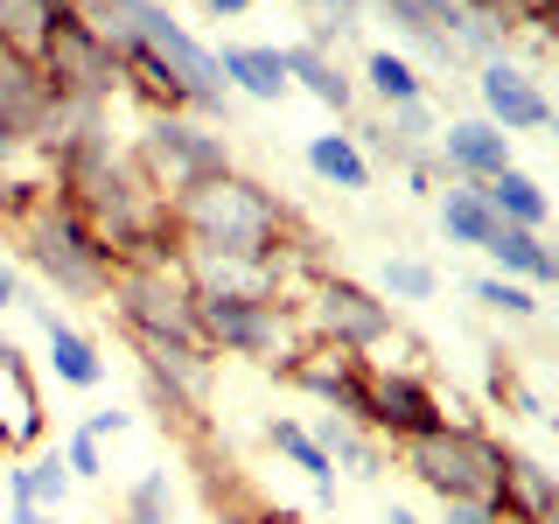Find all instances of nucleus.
I'll return each instance as SVG.
<instances>
[{"label": "nucleus", "instance_id": "obj_1", "mask_svg": "<svg viewBox=\"0 0 559 524\" xmlns=\"http://www.w3.org/2000/svg\"><path fill=\"white\" fill-rule=\"evenodd\" d=\"M175 238L182 252H217V259H252V266H273V259H294V210L273 196L252 175H217V182L189 189V196L168 203Z\"/></svg>", "mask_w": 559, "mask_h": 524}, {"label": "nucleus", "instance_id": "obj_2", "mask_svg": "<svg viewBox=\"0 0 559 524\" xmlns=\"http://www.w3.org/2000/svg\"><path fill=\"white\" fill-rule=\"evenodd\" d=\"M14 238H22L28 266L49 279L57 294H70V301H112V279H119V252L105 245L92 224L78 217V203L63 196L57 182L35 196V210L22 224H14Z\"/></svg>", "mask_w": 559, "mask_h": 524}, {"label": "nucleus", "instance_id": "obj_3", "mask_svg": "<svg viewBox=\"0 0 559 524\" xmlns=\"http://www.w3.org/2000/svg\"><path fill=\"white\" fill-rule=\"evenodd\" d=\"M197 329L210 357H252L273 371L308 343L294 294H197Z\"/></svg>", "mask_w": 559, "mask_h": 524}, {"label": "nucleus", "instance_id": "obj_4", "mask_svg": "<svg viewBox=\"0 0 559 524\" xmlns=\"http://www.w3.org/2000/svg\"><path fill=\"white\" fill-rule=\"evenodd\" d=\"M127 154L168 203L189 196V189H203V182H217V175H231V140L197 112H147V127L133 133Z\"/></svg>", "mask_w": 559, "mask_h": 524}, {"label": "nucleus", "instance_id": "obj_5", "mask_svg": "<svg viewBox=\"0 0 559 524\" xmlns=\"http://www.w3.org/2000/svg\"><path fill=\"white\" fill-rule=\"evenodd\" d=\"M503 454L511 448H503L489 427H476V419H448L441 433H419V441L399 448V468H406L433 503H448V497H497Z\"/></svg>", "mask_w": 559, "mask_h": 524}, {"label": "nucleus", "instance_id": "obj_6", "mask_svg": "<svg viewBox=\"0 0 559 524\" xmlns=\"http://www.w3.org/2000/svg\"><path fill=\"white\" fill-rule=\"evenodd\" d=\"M35 63H43V78L57 84L63 105H112L127 92V63H119V49L92 22V8H63L49 43L35 49Z\"/></svg>", "mask_w": 559, "mask_h": 524}, {"label": "nucleus", "instance_id": "obj_7", "mask_svg": "<svg viewBox=\"0 0 559 524\" xmlns=\"http://www.w3.org/2000/svg\"><path fill=\"white\" fill-rule=\"evenodd\" d=\"M301 336L308 343H329V349H357V357H371L399 336V314L384 301L378 287H364V279L349 273H314L301 301Z\"/></svg>", "mask_w": 559, "mask_h": 524}, {"label": "nucleus", "instance_id": "obj_8", "mask_svg": "<svg viewBox=\"0 0 559 524\" xmlns=\"http://www.w3.org/2000/svg\"><path fill=\"white\" fill-rule=\"evenodd\" d=\"M105 308L119 314V329H127L133 343H203L197 294H189V279H182V259H175V266H119Z\"/></svg>", "mask_w": 559, "mask_h": 524}, {"label": "nucleus", "instance_id": "obj_9", "mask_svg": "<svg viewBox=\"0 0 559 524\" xmlns=\"http://www.w3.org/2000/svg\"><path fill=\"white\" fill-rule=\"evenodd\" d=\"M371 357H357V349H329V343H301L287 364H280V378L294 384V392H308L322 413L336 419H357V427H371Z\"/></svg>", "mask_w": 559, "mask_h": 524}, {"label": "nucleus", "instance_id": "obj_10", "mask_svg": "<svg viewBox=\"0 0 559 524\" xmlns=\"http://www.w3.org/2000/svg\"><path fill=\"white\" fill-rule=\"evenodd\" d=\"M448 419H462V413H454L419 371H392V364L371 371V433L384 448H406L419 433H441Z\"/></svg>", "mask_w": 559, "mask_h": 524}, {"label": "nucleus", "instance_id": "obj_11", "mask_svg": "<svg viewBox=\"0 0 559 524\" xmlns=\"http://www.w3.org/2000/svg\"><path fill=\"white\" fill-rule=\"evenodd\" d=\"M57 112H63V98L43 78V63L22 57V49H0V127L22 140V147H43Z\"/></svg>", "mask_w": 559, "mask_h": 524}, {"label": "nucleus", "instance_id": "obj_12", "mask_svg": "<svg viewBox=\"0 0 559 524\" xmlns=\"http://www.w3.org/2000/svg\"><path fill=\"white\" fill-rule=\"evenodd\" d=\"M433 168L448 175V182H489V175L511 168V133L489 127V119H448L441 133H433Z\"/></svg>", "mask_w": 559, "mask_h": 524}, {"label": "nucleus", "instance_id": "obj_13", "mask_svg": "<svg viewBox=\"0 0 559 524\" xmlns=\"http://www.w3.org/2000/svg\"><path fill=\"white\" fill-rule=\"evenodd\" d=\"M476 92H483V119L503 127V133H546L552 127V98L538 92L518 63H503V57H489L476 70Z\"/></svg>", "mask_w": 559, "mask_h": 524}, {"label": "nucleus", "instance_id": "obj_14", "mask_svg": "<svg viewBox=\"0 0 559 524\" xmlns=\"http://www.w3.org/2000/svg\"><path fill=\"white\" fill-rule=\"evenodd\" d=\"M497 511L518 524H546L559 511V468H546L538 454H503V476H497Z\"/></svg>", "mask_w": 559, "mask_h": 524}, {"label": "nucleus", "instance_id": "obj_15", "mask_svg": "<svg viewBox=\"0 0 559 524\" xmlns=\"http://www.w3.org/2000/svg\"><path fill=\"white\" fill-rule=\"evenodd\" d=\"M371 8L384 14V22H399V35L419 43L427 57H441V63L462 57V49H454V35H462L468 8H454V0H371Z\"/></svg>", "mask_w": 559, "mask_h": 524}, {"label": "nucleus", "instance_id": "obj_16", "mask_svg": "<svg viewBox=\"0 0 559 524\" xmlns=\"http://www.w3.org/2000/svg\"><path fill=\"white\" fill-rule=\"evenodd\" d=\"M280 63H287V84H294V92H308L314 105H329L336 119L357 105V78L336 63V49H322V43H287V49H280Z\"/></svg>", "mask_w": 559, "mask_h": 524}, {"label": "nucleus", "instance_id": "obj_17", "mask_svg": "<svg viewBox=\"0 0 559 524\" xmlns=\"http://www.w3.org/2000/svg\"><path fill=\"white\" fill-rule=\"evenodd\" d=\"M483 252H489V266H497L503 279H518V287H532V294L559 287V252H552V238H538V231L497 224V238H489Z\"/></svg>", "mask_w": 559, "mask_h": 524}, {"label": "nucleus", "instance_id": "obj_18", "mask_svg": "<svg viewBox=\"0 0 559 524\" xmlns=\"http://www.w3.org/2000/svg\"><path fill=\"white\" fill-rule=\"evenodd\" d=\"M35 314H43V343H49V371H57V384H70V392H98L105 384V357L92 336H78V329L63 322L49 301H28Z\"/></svg>", "mask_w": 559, "mask_h": 524}, {"label": "nucleus", "instance_id": "obj_19", "mask_svg": "<svg viewBox=\"0 0 559 524\" xmlns=\"http://www.w3.org/2000/svg\"><path fill=\"white\" fill-rule=\"evenodd\" d=\"M0 427L14 433V454L43 441V392H35V378H28L14 343H0Z\"/></svg>", "mask_w": 559, "mask_h": 524}, {"label": "nucleus", "instance_id": "obj_20", "mask_svg": "<svg viewBox=\"0 0 559 524\" xmlns=\"http://www.w3.org/2000/svg\"><path fill=\"white\" fill-rule=\"evenodd\" d=\"M217 70H224V84H231V92L259 98V105H280V98L294 92L280 49H266V43H224L217 49Z\"/></svg>", "mask_w": 559, "mask_h": 524}, {"label": "nucleus", "instance_id": "obj_21", "mask_svg": "<svg viewBox=\"0 0 559 524\" xmlns=\"http://www.w3.org/2000/svg\"><path fill=\"white\" fill-rule=\"evenodd\" d=\"M308 433L329 448V462H336L343 476H357V483H378V476H384V441H378L371 427H357V419H336V413H322Z\"/></svg>", "mask_w": 559, "mask_h": 524}, {"label": "nucleus", "instance_id": "obj_22", "mask_svg": "<svg viewBox=\"0 0 559 524\" xmlns=\"http://www.w3.org/2000/svg\"><path fill=\"white\" fill-rule=\"evenodd\" d=\"M483 203L497 210V224H518V231H546V217H552V196H546V189H538L518 162L483 182Z\"/></svg>", "mask_w": 559, "mask_h": 524}, {"label": "nucleus", "instance_id": "obj_23", "mask_svg": "<svg viewBox=\"0 0 559 524\" xmlns=\"http://www.w3.org/2000/svg\"><path fill=\"white\" fill-rule=\"evenodd\" d=\"M357 133H371L378 140V154H392V162H406V168H419L433 154V112H427V98L419 105H392V112H384V127H357Z\"/></svg>", "mask_w": 559, "mask_h": 524}, {"label": "nucleus", "instance_id": "obj_24", "mask_svg": "<svg viewBox=\"0 0 559 524\" xmlns=\"http://www.w3.org/2000/svg\"><path fill=\"white\" fill-rule=\"evenodd\" d=\"M308 168L322 175L329 189H371V154H364V140L357 133H314L308 140Z\"/></svg>", "mask_w": 559, "mask_h": 524}, {"label": "nucleus", "instance_id": "obj_25", "mask_svg": "<svg viewBox=\"0 0 559 524\" xmlns=\"http://www.w3.org/2000/svg\"><path fill=\"white\" fill-rule=\"evenodd\" d=\"M433 210H441V231H448V245H476V252H483V245L497 238V210L483 203V189H476V182H448Z\"/></svg>", "mask_w": 559, "mask_h": 524}, {"label": "nucleus", "instance_id": "obj_26", "mask_svg": "<svg viewBox=\"0 0 559 524\" xmlns=\"http://www.w3.org/2000/svg\"><path fill=\"white\" fill-rule=\"evenodd\" d=\"M63 8H84V0H0V49L35 57V49L49 43V28H57Z\"/></svg>", "mask_w": 559, "mask_h": 524}, {"label": "nucleus", "instance_id": "obj_27", "mask_svg": "<svg viewBox=\"0 0 559 524\" xmlns=\"http://www.w3.org/2000/svg\"><path fill=\"white\" fill-rule=\"evenodd\" d=\"M266 441H273V448L287 454V462L301 468L308 483H314V497H336V462H329V448L314 441L301 419H266Z\"/></svg>", "mask_w": 559, "mask_h": 524}, {"label": "nucleus", "instance_id": "obj_28", "mask_svg": "<svg viewBox=\"0 0 559 524\" xmlns=\"http://www.w3.org/2000/svg\"><path fill=\"white\" fill-rule=\"evenodd\" d=\"M364 92L392 112V105H419V98H427V78H419L406 57H392V49H371V57H364Z\"/></svg>", "mask_w": 559, "mask_h": 524}, {"label": "nucleus", "instance_id": "obj_29", "mask_svg": "<svg viewBox=\"0 0 559 524\" xmlns=\"http://www.w3.org/2000/svg\"><path fill=\"white\" fill-rule=\"evenodd\" d=\"M127 524H175V483L168 468H147V476H133L127 489V511H119Z\"/></svg>", "mask_w": 559, "mask_h": 524}, {"label": "nucleus", "instance_id": "obj_30", "mask_svg": "<svg viewBox=\"0 0 559 524\" xmlns=\"http://www.w3.org/2000/svg\"><path fill=\"white\" fill-rule=\"evenodd\" d=\"M378 294L384 301H433L441 294V273L427 259H384L378 266Z\"/></svg>", "mask_w": 559, "mask_h": 524}, {"label": "nucleus", "instance_id": "obj_31", "mask_svg": "<svg viewBox=\"0 0 559 524\" xmlns=\"http://www.w3.org/2000/svg\"><path fill=\"white\" fill-rule=\"evenodd\" d=\"M468 294H476L489 314H511V322H532V314H538V294H532V287H518V279H503V273L468 279Z\"/></svg>", "mask_w": 559, "mask_h": 524}, {"label": "nucleus", "instance_id": "obj_32", "mask_svg": "<svg viewBox=\"0 0 559 524\" xmlns=\"http://www.w3.org/2000/svg\"><path fill=\"white\" fill-rule=\"evenodd\" d=\"M294 8H301V14H314V35H308V43H343V35L349 28H357V14H364V0H294Z\"/></svg>", "mask_w": 559, "mask_h": 524}, {"label": "nucleus", "instance_id": "obj_33", "mask_svg": "<svg viewBox=\"0 0 559 524\" xmlns=\"http://www.w3.org/2000/svg\"><path fill=\"white\" fill-rule=\"evenodd\" d=\"M489 398H497V406H511V413H524V419H546V413H538V398L518 384V371L503 364V349L489 357Z\"/></svg>", "mask_w": 559, "mask_h": 524}, {"label": "nucleus", "instance_id": "obj_34", "mask_svg": "<svg viewBox=\"0 0 559 524\" xmlns=\"http://www.w3.org/2000/svg\"><path fill=\"white\" fill-rule=\"evenodd\" d=\"M63 462H70V483H78V476L92 483V476H105V441H92V433L78 427V433L63 441Z\"/></svg>", "mask_w": 559, "mask_h": 524}, {"label": "nucleus", "instance_id": "obj_35", "mask_svg": "<svg viewBox=\"0 0 559 524\" xmlns=\"http://www.w3.org/2000/svg\"><path fill=\"white\" fill-rule=\"evenodd\" d=\"M441 524H503V511H497V497H448Z\"/></svg>", "mask_w": 559, "mask_h": 524}, {"label": "nucleus", "instance_id": "obj_36", "mask_svg": "<svg viewBox=\"0 0 559 524\" xmlns=\"http://www.w3.org/2000/svg\"><path fill=\"white\" fill-rule=\"evenodd\" d=\"M210 524H301L294 511H245V503H217Z\"/></svg>", "mask_w": 559, "mask_h": 524}, {"label": "nucleus", "instance_id": "obj_37", "mask_svg": "<svg viewBox=\"0 0 559 524\" xmlns=\"http://www.w3.org/2000/svg\"><path fill=\"white\" fill-rule=\"evenodd\" d=\"M127 427H133V413H119V406H98V413H84V433H92V441H119Z\"/></svg>", "mask_w": 559, "mask_h": 524}, {"label": "nucleus", "instance_id": "obj_38", "mask_svg": "<svg viewBox=\"0 0 559 524\" xmlns=\"http://www.w3.org/2000/svg\"><path fill=\"white\" fill-rule=\"evenodd\" d=\"M518 22H532L538 35H546V43L559 49V0H524V14H518Z\"/></svg>", "mask_w": 559, "mask_h": 524}, {"label": "nucleus", "instance_id": "obj_39", "mask_svg": "<svg viewBox=\"0 0 559 524\" xmlns=\"http://www.w3.org/2000/svg\"><path fill=\"white\" fill-rule=\"evenodd\" d=\"M197 8L210 14V22H238V14H252L259 0H197Z\"/></svg>", "mask_w": 559, "mask_h": 524}, {"label": "nucleus", "instance_id": "obj_40", "mask_svg": "<svg viewBox=\"0 0 559 524\" xmlns=\"http://www.w3.org/2000/svg\"><path fill=\"white\" fill-rule=\"evenodd\" d=\"M8 524H63V511H35V503H14Z\"/></svg>", "mask_w": 559, "mask_h": 524}, {"label": "nucleus", "instance_id": "obj_41", "mask_svg": "<svg viewBox=\"0 0 559 524\" xmlns=\"http://www.w3.org/2000/svg\"><path fill=\"white\" fill-rule=\"evenodd\" d=\"M8 308H14V273L0 266V314H8Z\"/></svg>", "mask_w": 559, "mask_h": 524}, {"label": "nucleus", "instance_id": "obj_42", "mask_svg": "<svg viewBox=\"0 0 559 524\" xmlns=\"http://www.w3.org/2000/svg\"><path fill=\"white\" fill-rule=\"evenodd\" d=\"M384 524H419V517L406 511V503H392V511H384Z\"/></svg>", "mask_w": 559, "mask_h": 524}, {"label": "nucleus", "instance_id": "obj_43", "mask_svg": "<svg viewBox=\"0 0 559 524\" xmlns=\"http://www.w3.org/2000/svg\"><path fill=\"white\" fill-rule=\"evenodd\" d=\"M546 133H552V140H559V112H552V127H546Z\"/></svg>", "mask_w": 559, "mask_h": 524}, {"label": "nucleus", "instance_id": "obj_44", "mask_svg": "<svg viewBox=\"0 0 559 524\" xmlns=\"http://www.w3.org/2000/svg\"><path fill=\"white\" fill-rule=\"evenodd\" d=\"M546 524H559V511H552V517H546Z\"/></svg>", "mask_w": 559, "mask_h": 524}, {"label": "nucleus", "instance_id": "obj_45", "mask_svg": "<svg viewBox=\"0 0 559 524\" xmlns=\"http://www.w3.org/2000/svg\"><path fill=\"white\" fill-rule=\"evenodd\" d=\"M552 252H559V238H552Z\"/></svg>", "mask_w": 559, "mask_h": 524}, {"label": "nucleus", "instance_id": "obj_46", "mask_svg": "<svg viewBox=\"0 0 559 524\" xmlns=\"http://www.w3.org/2000/svg\"><path fill=\"white\" fill-rule=\"evenodd\" d=\"M503 524H518V517H503Z\"/></svg>", "mask_w": 559, "mask_h": 524}, {"label": "nucleus", "instance_id": "obj_47", "mask_svg": "<svg viewBox=\"0 0 559 524\" xmlns=\"http://www.w3.org/2000/svg\"><path fill=\"white\" fill-rule=\"evenodd\" d=\"M518 14H524V0H518Z\"/></svg>", "mask_w": 559, "mask_h": 524}, {"label": "nucleus", "instance_id": "obj_48", "mask_svg": "<svg viewBox=\"0 0 559 524\" xmlns=\"http://www.w3.org/2000/svg\"><path fill=\"white\" fill-rule=\"evenodd\" d=\"M119 524H127V517H119Z\"/></svg>", "mask_w": 559, "mask_h": 524}]
</instances>
